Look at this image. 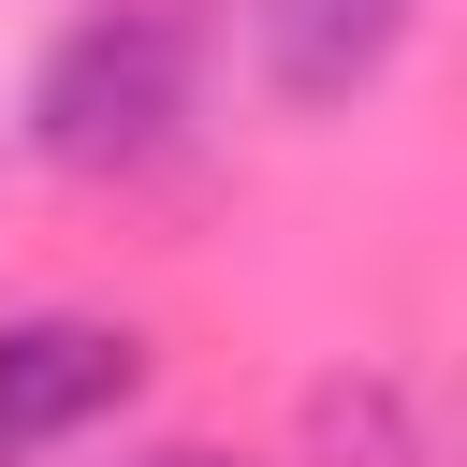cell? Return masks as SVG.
<instances>
[{
  "label": "cell",
  "mask_w": 467,
  "mask_h": 467,
  "mask_svg": "<svg viewBox=\"0 0 467 467\" xmlns=\"http://www.w3.org/2000/svg\"><path fill=\"white\" fill-rule=\"evenodd\" d=\"M190 102H204V0H88L44 29L29 58V161L44 175H161L190 146Z\"/></svg>",
  "instance_id": "cell-1"
},
{
  "label": "cell",
  "mask_w": 467,
  "mask_h": 467,
  "mask_svg": "<svg viewBox=\"0 0 467 467\" xmlns=\"http://www.w3.org/2000/svg\"><path fill=\"white\" fill-rule=\"evenodd\" d=\"M131 394H146V321H102V306H15L0 321V452H58Z\"/></svg>",
  "instance_id": "cell-2"
},
{
  "label": "cell",
  "mask_w": 467,
  "mask_h": 467,
  "mask_svg": "<svg viewBox=\"0 0 467 467\" xmlns=\"http://www.w3.org/2000/svg\"><path fill=\"white\" fill-rule=\"evenodd\" d=\"M409 15L423 0H248V44H263V88L292 117H321V102L379 88V58L409 44Z\"/></svg>",
  "instance_id": "cell-3"
},
{
  "label": "cell",
  "mask_w": 467,
  "mask_h": 467,
  "mask_svg": "<svg viewBox=\"0 0 467 467\" xmlns=\"http://www.w3.org/2000/svg\"><path fill=\"white\" fill-rule=\"evenodd\" d=\"M306 438H321L336 467H423V452H409V394H394V379H321V394H306Z\"/></svg>",
  "instance_id": "cell-4"
},
{
  "label": "cell",
  "mask_w": 467,
  "mask_h": 467,
  "mask_svg": "<svg viewBox=\"0 0 467 467\" xmlns=\"http://www.w3.org/2000/svg\"><path fill=\"white\" fill-rule=\"evenodd\" d=\"M146 467H248V452H204V438H175V452H146Z\"/></svg>",
  "instance_id": "cell-5"
}]
</instances>
